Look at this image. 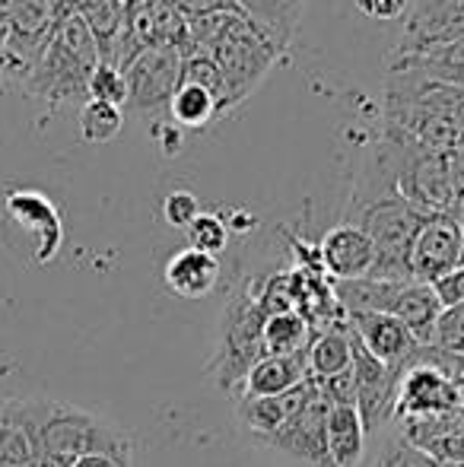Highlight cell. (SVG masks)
Segmentation results:
<instances>
[{
    "label": "cell",
    "instance_id": "obj_1",
    "mask_svg": "<svg viewBox=\"0 0 464 467\" xmlns=\"http://www.w3.org/2000/svg\"><path fill=\"white\" fill-rule=\"evenodd\" d=\"M29 439V467H74L87 455H115L130 462V436L83 407L55 398H13Z\"/></svg>",
    "mask_w": 464,
    "mask_h": 467
},
{
    "label": "cell",
    "instance_id": "obj_2",
    "mask_svg": "<svg viewBox=\"0 0 464 467\" xmlns=\"http://www.w3.org/2000/svg\"><path fill=\"white\" fill-rule=\"evenodd\" d=\"M99 61V42L89 26L80 16H57L19 93L48 105L87 102V80Z\"/></svg>",
    "mask_w": 464,
    "mask_h": 467
},
{
    "label": "cell",
    "instance_id": "obj_3",
    "mask_svg": "<svg viewBox=\"0 0 464 467\" xmlns=\"http://www.w3.org/2000/svg\"><path fill=\"white\" fill-rule=\"evenodd\" d=\"M427 210L410 203L397 191L366 197V201L350 203V220L356 223L376 245V267L372 280H395V283H417L410 277V245L417 239V229L427 220Z\"/></svg>",
    "mask_w": 464,
    "mask_h": 467
},
{
    "label": "cell",
    "instance_id": "obj_4",
    "mask_svg": "<svg viewBox=\"0 0 464 467\" xmlns=\"http://www.w3.org/2000/svg\"><path fill=\"white\" fill-rule=\"evenodd\" d=\"M204 55L213 57V64L223 74V93H226V115L242 105L248 96L258 89V83L267 77L273 64L286 57L264 32H258L242 13H230L223 29L217 32Z\"/></svg>",
    "mask_w": 464,
    "mask_h": 467
},
{
    "label": "cell",
    "instance_id": "obj_5",
    "mask_svg": "<svg viewBox=\"0 0 464 467\" xmlns=\"http://www.w3.org/2000/svg\"><path fill=\"white\" fill-rule=\"evenodd\" d=\"M264 308L254 289H242L230 299L223 318H220L217 353L211 359V375L223 391L242 385L245 372L258 363L261 353V327H264Z\"/></svg>",
    "mask_w": 464,
    "mask_h": 467
},
{
    "label": "cell",
    "instance_id": "obj_6",
    "mask_svg": "<svg viewBox=\"0 0 464 467\" xmlns=\"http://www.w3.org/2000/svg\"><path fill=\"white\" fill-rule=\"evenodd\" d=\"M410 277L417 283H439L464 265V229L455 210L429 213L423 226L417 229V239L410 245Z\"/></svg>",
    "mask_w": 464,
    "mask_h": 467
},
{
    "label": "cell",
    "instance_id": "obj_7",
    "mask_svg": "<svg viewBox=\"0 0 464 467\" xmlns=\"http://www.w3.org/2000/svg\"><path fill=\"white\" fill-rule=\"evenodd\" d=\"M124 77H128V109L137 115H156L169 109V99L181 83V51L175 45L143 48L124 67Z\"/></svg>",
    "mask_w": 464,
    "mask_h": 467
},
{
    "label": "cell",
    "instance_id": "obj_8",
    "mask_svg": "<svg viewBox=\"0 0 464 467\" xmlns=\"http://www.w3.org/2000/svg\"><path fill=\"white\" fill-rule=\"evenodd\" d=\"M461 407V391L442 369L423 363L417 353L414 363L404 369L397 381L395 417L404 423H423V420L449 417Z\"/></svg>",
    "mask_w": 464,
    "mask_h": 467
},
{
    "label": "cell",
    "instance_id": "obj_9",
    "mask_svg": "<svg viewBox=\"0 0 464 467\" xmlns=\"http://www.w3.org/2000/svg\"><path fill=\"white\" fill-rule=\"evenodd\" d=\"M4 213L16 229H23L32 239V261L51 265L64 245V223L55 201L42 191L13 188L4 197Z\"/></svg>",
    "mask_w": 464,
    "mask_h": 467
},
{
    "label": "cell",
    "instance_id": "obj_10",
    "mask_svg": "<svg viewBox=\"0 0 464 467\" xmlns=\"http://www.w3.org/2000/svg\"><path fill=\"white\" fill-rule=\"evenodd\" d=\"M328 407L331 404L322 398V391H315L309 398V404H305L284 430L273 432L264 442L305 467H335L331 451H328Z\"/></svg>",
    "mask_w": 464,
    "mask_h": 467
},
{
    "label": "cell",
    "instance_id": "obj_11",
    "mask_svg": "<svg viewBox=\"0 0 464 467\" xmlns=\"http://www.w3.org/2000/svg\"><path fill=\"white\" fill-rule=\"evenodd\" d=\"M464 38V0H429L414 4L404 23V36L395 55H414V51L439 48V45Z\"/></svg>",
    "mask_w": 464,
    "mask_h": 467
},
{
    "label": "cell",
    "instance_id": "obj_12",
    "mask_svg": "<svg viewBox=\"0 0 464 467\" xmlns=\"http://www.w3.org/2000/svg\"><path fill=\"white\" fill-rule=\"evenodd\" d=\"M350 325V331L356 334V340L388 369H407L420 353V344L414 340V334L385 312H359V315H344Z\"/></svg>",
    "mask_w": 464,
    "mask_h": 467
},
{
    "label": "cell",
    "instance_id": "obj_13",
    "mask_svg": "<svg viewBox=\"0 0 464 467\" xmlns=\"http://www.w3.org/2000/svg\"><path fill=\"white\" fill-rule=\"evenodd\" d=\"M318 258L337 283L363 280L376 267V245L356 223H341V226L328 229V235L318 245Z\"/></svg>",
    "mask_w": 464,
    "mask_h": 467
},
{
    "label": "cell",
    "instance_id": "obj_14",
    "mask_svg": "<svg viewBox=\"0 0 464 467\" xmlns=\"http://www.w3.org/2000/svg\"><path fill=\"white\" fill-rule=\"evenodd\" d=\"M318 391L315 379L303 381L299 388L286 394H273V398H239L235 404V417L248 432H254L258 439H271L273 432H280Z\"/></svg>",
    "mask_w": 464,
    "mask_h": 467
},
{
    "label": "cell",
    "instance_id": "obj_15",
    "mask_svg": "<svg viewBox=\"0 0 464 467\" xmlns=\"http://www.w3.org/2000/svg\"><path fill=\"white\" fill-rule=\"evenodd\" d=\"M309 359L305 353H290V357H261L252 369L245 372L239 385V398H273L286 394L309 381Z\"/></svg>",
    "mask_w": 464,
    "mask_h": 467
},
{
    "label": "cell",
    "instance_id": "obj_16",
    "mask_svg": "<svg viewBox=\"0 0 464 467\" xmlns=\"http://www.w3.org/2000/svg\"><path fill=\"white\" fill-rule=\"evenodd\" d=\"M169 293L181 299H204L220 280V261L213 254H204L198 248H181L162 267Z\"/></svg>",
    "mask_w": 464,
    "mask_h": 467
},
{
    "label": "cell",
    "instance_id": "obj_17",
    "mask_svg": "<svg viewBox=\"0 0 464 467\" xmlns=\"http://www.w3.org/2000/svg\"><path fill=\"white\" fill-rule=\"evenodd\" d=\"M235 6L280 51H290V42L299 29V19H303L305 0H235Z\"/></svg>",
    "mask_w": 464,
    "mask_h": 467
},
{
    "label": "cell",
    "instance_id": "obj_18",
    "mask_svg": "<svg viewBox=\"0 0 464 467\" xmlns=\"http://www.w3.org/2000/svg\"><path fill=\"white\" fill-rule=\"evenodd\" d=\"M442 302L436 296V289L429 283H404V289L397 293L395 306H391V315L414 334V340L420 347H429L436 331V321L442 315Z\"/></svg>",
    "mask_w": 464,
    "mask_h": 467
},
{
    "label": "cell",
    "instance_id": "obj_19",
    "mask_svg": "<svg viewBox=\"0 0 464 467\" xmlns=\"http://www.w3.org/2000/svg\"><path fill=\"white\" fill-rule=\"evenodd\" d=\"M305 359H309V375L315 381L347 372L353 363V334H350L347 318L335 321V325L312 334V344H309V350H305Z\"/></svg>",
    "mask_w": 464,
    "mask_h": 467
},
{
    "label": "cell",
    "instance_id": "obj_20",
    "mask_svg": "<svg viewBox=\"0 0 464 467\" xmlns=\"http://www.w3.org/2000/svg\"><path fill=\"white\" fill-rule=\"evenodd\" d=\"M366 426L353 404L328 407V451L335 467H356L366 451Z\"/></svg>",
    "mask_w": 464,
    "mask_h": 467
},
{
    "label": "cell",
    "instance_id": "obj_21",
    "mask_svg": "<svg viewBox=\"0 0 464 467\" xmlns=\"http://www.w3.org/2000/svg\"><path fill=\"white\" fill-rule=\"evenodd\" d=\"M404 289V283L395 280H344L335 286V299L341 306L344 315H359V312H385L391 315L397 293Z\"/></svg>",
    "mask_w": 464,
    "mask_h": 467
},
{
    "label": "cell",
    "instance_id": "obj_22",
    "mask_svg": "<svg viewBox=\"0 0 464 467\" xmlns=\"http://www.w3.org/2000/svg\"><path fill=\"white\" fill-rule=\"evenodd\" d=\"M312 325L299 312H273L261 327V353L264 357H290L305 353L312 344Z\"/></svg>",
    "mask_w": 464,
    "mask_h": 467
},
{
    "label": "cell",
    "instance_id": "obj_23",
    "mask_svg": "<svg viewBox=\"0 0 464 467\" xmlns=\"http://www.w3.org/2000/svg\"><path fill=\"white\" fill-rule=\"evenodd\" d=\"M169 115L175 118L179 128H188V130H198V128H207V124L220 121V102L211 89L204 87H194V83H179L175 96L169 99Z\"/></svg>",
    "mask_w": 464,
    "mask_h": 467
},
{
    "label": "cell",
    "instance_id": "obj_24",
    "mask_svg": "<svg viewBox=\"0 0 464 467\" xmlns=\"http://www.w3.org/2000/svg\"><path fill=\"white\" fill-rule=\"evenodd\" d=\"M124 128V111L118 105L108 102H96L87 99L80 105V137L87 143H108L121 134Z\"/></svg>",
    "mask_w": 464,
    "mask_h": 467
},
{
    "label": "cell",
    "instance_id": "obj_25",
    "mask_svg": "<svg viewBox=\"0 0 464 467\" xmlns=\"http://www.w3.org/2000/svg\"><path fill=\"white\" fill-rule=\"evenodd\" d=\"M0 467H29V439L10 400H0Z\"/></svg>",
    "mask_w": 464,
    "mask_h": 467
},
{
    "label": "cell",
    "instance_id": "obj_26",
    "mask_svg": "<svg viewBox=\"0 0 464 467\" xmlns=\"http://www.w3.org/2000/svg\"><path fill=\"white\" fill-rule=\"evenodd\" d=\"M87 99L124 109V105H128V77H124V70L106 61L96 64V70L87 80Z\"/></svg>",
    "mask_w": 464,
    "mask_h": 467
},
{
    "label": "cell",
    "instance_id": "obj_27",
    "mask_svg": "<svg viewBox=\"0 0 464 467\" xmlns=\"http://www.w3.org/2000/svg\"><path fill=\"white\" fill-rule=\"evenodd\" d=\"M185 233H188V242H191L188 248H198V252L213 254V258L230 245V226H226L223 216H217V213H204V210H201L198 220H194Z\"/></svg>",
    "mask_w": 464,
    "mask_h": 467
},
{
    "label": "cell",
    "instance_id": "obj_28",
    "mask_svg": "<svg viewBox=\"0 0 464 467\" xmlns=\"http://www.w3.org/2000/svg\"><path fill=\"white\" fill-rule=\"evenodd\" d=\"M429 347H436V350L446 353V357L464 359V302L442 308Z\"/></svg>",
    "mask_w": 464,
    "mask_h": 467
},
{
    "label": "cell",
    "instance_id": "obj_29",
    "mask_svg": "<svg viewBox=\"0 0 464 467\" xmlns=\"http://www.w3.org/2000/svg\"><path fill=\"white\" fill-rule=\"evenodd\" d=\"M376 467H442V464L436 462L427 449L410 442V439H395V442L378 455Z\"/></svg>",
    "mask_w": 464,
    "mask_h": 467
},
{
    "label": "cell",
    "instance_id": "obj_30",
    "mask_svg": "<svg viewBox=\"0 0 464 467\" xmlns=\"http://www.w3.org/2000/svg\"><path fill=\"white\" fill-rule=\"evenodd\" d=\"M198 213H201V203L191 191L175 188L162 197V220H166L172 229H188L194 220H198Z\"/></svg>",
    "mask_w": 464,
    "mask_h": 467
},
{
    "label": "cell",
    "instance_id": "obj_31",
    "mask_svg": "<svg viewBox=\"0 0 464 467\" xmlns=\"http://www.w3.org/2000/svg\"><path fill=\"white\" fill-rule=\"evenodd\" d=\"M169 4H172L185 19L213 16V13H239L235 0H169Z\"/></svg>",
    "mask_w": 464,
    "mask_h": 467
},
{
    "label": "cell",
    "instance_id": "obj_32",
    "mask_svg": "<svg viewBox=\"0 0 464 467\" xmlns=\"http://www.w3.org/2000/svg\"><path fill=\"white\" fill-rule=\"evenodd\" d=\"M356 10L369 19H401L407 13V0H356Z\"/></svg>",
    "mask_w": 464,
    "mask_h": 467
},
{
    "label": "cell",
    "instance_id": "obj_33",
    "mask_svg": "<svg viewBox=\"0 0 464 467\" xmlns=\"http://www.w3.org/2000/svg\"><path fill=\"white\" fill-rule=\"evenodd\" d=\"M433 289L442 306H459V302H464V267L449 274V277H442L439 283H433Z\"/></svg>",
    "mask_w": 464,
    "mask_h": 467
},
{
    "label": "cell",
    "instance_id": "obj_34",
    "mask_svg": "<svg viewBox=\"0 0 464 467\" xmlns=\"http://www.w3.org/2000/svg\"><path fill=\"white\" fill-rule=\"evenodd\" d=\"M74 467H130V462L115 458V455H87V458H80Z\"/></svg>",
    "mask_w": 464,
    "mask_h": 467
},
{
    "label": "cell",
    "instance_id": "obj_35",
    "mask_svg": "<svg viewBox=\"0 0 464 467\" xmlns=\"http://www.w3.org/2000/svg\"><path fill=\"white\" fill-rule=\"evenodd\" d=\"M455 213H459V223H461V229H464V197L459 201V207H455ZM464 267V265H461Z\"/></svg>",
    "mask_w": 464,
    "mask_h": 467
}]
</instances>
